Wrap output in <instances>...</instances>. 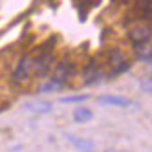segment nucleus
Returning a JSON list of instances; mask_svg holds the SVG:
<instances>
[{
	"instance_id": "obj_1",
	"label": "nucleus",
	"mask_w": 152,
	"mask_h": 152,
	"mask_svg": "<svg viewBox=\"0 0 152 152\" xmlns=\"http://www.w3.org/2000/svg\"><path fill=\"white\" fill-rule=\"evenodd\" d=\"M31 72H33V57L31 55H22L18 59L13 73H11V79L15 83H26L31 77Z\"/></svg>"
},
{
	"instance_id": "obj_2",
	"label": "nucleus",
	"mask_w": 152,
	"mask_h": 152,
	"mask_svg": "<svg viewBox=\"0 0 152 152\" xmlns=\"http://www.w3.org/2000/svg\"><path fill=\"white\" fill-rule=\"evenodd\" d=\"M128 40L132 42V46H136V48L147 46L150 42V28H145V26L132 28L128 31Z\"/></svg>"
},
{
	"instance_id": "obj_3",
	"label": "nucleus",
	"mask_w": 152,
	"mask_h": 152,
	"mask_svg": "<svg viewBox=\"0 0 152 152\" xmlns=\"http://www.w3.org/2000/svg\"><path fill=\"white\" fill-rule=\"evenodd\" d=\"M103 79H106V73L103 72V68L97 62H90L83 72L84 84H95V83H101Z\"/></svg>"
},
{
	"instance_id": "obj_4",
	"label": "nucleus",
	"mask_w": 152,
	"mask_h": 152,
	"mask_svg": "<svg viewBox=\"0 0 152 152\" xmlns=\"http://www.w3.org/2000/svg\"><path fill=\"white\" fill-rule=\"evenodd\" d=\"M51 62H53L51 53H40V55L33 57V73L39 77H44L51 70Z\"/></svg>"
},
{
	"instance_id": "obj_5",
	"label": "nucleus",
	"mask_w": 152,
	"mask_h": 152,
	"mask_svg": "<svg viewBox=\"0 0 152 152\" xmlns=\"http://www.w3.org/2000/svg\"><path fill=\"white\" fill-rule=\"evenodd\" d=\"M75 70H77V68H75V62H72V61H68V59H64V61H61V62L57 64L55 75H53V77L66 84L68 79H72L73 75H75Z\"/></svg>"
},
{
	"instance_id": "obj_6",
	"label": "nucleus",
	"mask_w": 152,
	"mask_h": 152,
	"mask_svg": "<svg viewBox=\"0 0 152 152\" xmlns=\"http://www.w3.org/2000/svg\"><path fill=\"white\" fill-rule=\"evenodd\" d=\"M101 104H110V106H119V108H130L134 106V101H130L128 97L123 95H114V94H103L99 95Z\"/></svg>"
},
{
	"instance_id": "obj_7",
	"label": "nucleus",
	"mask_w": 152,
	"mask_h": 152,
	"mask_svg": "<svg viewBox=\"0 0 152 152\" xmlns=\"http://www.w3.org/2000/svg\"><path fill=\"white\" fill-rule=\"evenodd\" d=\"M22 110L31 112V114H46L51 110V103L50 101H28L22 104Z\"/></svg>"
},
{
	"instance_id": "obj_8",
	"label": "nucleus",
	"mask_w": 152,
	"mask_h": 152,
	"mask_svg": "<svg viewBox=\"0 0 152 152\" xmlns=\"http://www.w3.org/2000/svg\"><path fill=\"white\" fill-rule=\"evenodd\" d=\"M123 62H126V57H125V53L119 48H112V50L106 51V64L110 66V70L121 66Z\"/></svg>"
},
{
	"instance_id": "obj_9",
	"label": "nucleus",
	"mask_w": 152,
	"mask_h": 152,
	"mask_svg": "<svg viewBox=\"0 0 152 152\" xmlns=\"http://www.w3.org/2000/svg\"><path fill=\"white\" fill-rule=\"evenodd\" d=\"M66 139L81 152H92V148H94V143L90 139H84V137H79V136H72V134H66Z\"/></svg>"
},
{
	"instance_id": "obj_10",
	"label": "nucleus",
	"mask_w": 152,
	"mask_h": 152,
	"mask_svg": "<svg viewBox=\"0 0 152 152\" xmlns=\"http://www.w3.org/2000/svg\"><path fill=\"white\" fill-rule=\"evenodd\" d=\"M99 2H101V0H73V4L77 6V11H79L81 22H84V20H86V13H88L92 7H95Z\"/></svg>"
},
{
	"instance_id": "obj_11",
	"label": "nucleus",
	"mask_w": 152,
	"mask_h": 152,
	"mask_svg": "<svg viewBox=\"0 0 152 152\" xmlns=\"http://www.w3.org/2000/svg\"><path fill=\"white\" fill-rule=\"evenodd\" d=\"M134 2H136L137 18L148 20V18H150V9H152V0H134Z\"/></svg>"
},
{
	"instance_id": "obj_12",
	"label": "nucleus",
	"mask_w": 152,
	"mask_h": 152,
	"mask_svg": "<svg viewBox=\"0 0 152 152\" xmlns=\"http://www.w3.org/2000/svg\"><path fill=\"white\" fill-rule=\"evenodd\" d=\"M64 86V83H61L59 79H55V77H51L50 81H46L44 84H40V88L37 90L39 94H50V92H57V90H61Z\"/></svg>"
},
{
	"instance_id": "obj_13",
	"label": "nucleus",
	"mask_w": 152,
	"mask_h": 152,
	"mask_svg": "<svg viewBox=\"0 0 152 152\" xmlns=\"http://www.w3.org/2000/svg\"><path fill=\"white\" fill-rule=\"evenodd\" d=\"M92 117H94L92 110H90V108H86V106L75 108V112H73V121L75 123H88Z\"/></svg>"
},
{
	"instance_id": "obj_14",
	"label": "nucleus",
	"mask_w": 152,
	"mask_h": 152,
	"mask_svg": "<svg viewBox=\"0 0 152 152\" xmlns=\"http://www.w3.org/2000/svg\"><path fill=\"white\" fill-rule=\"evenodd\" d=\"M90 95L88 94H75V95H66V97H61L59 103L62 104H70V103H83V101H88Z\"/></svg>"
},
{
	"instance_id": "obj_15",
	"label": "nucleus",
	"mask_w": 152,
	"mask_h": 152,
	"mask_svg": "<svg viewBox=\"0 0 152 152\" xmlns=\"http://www.w3.org/2000/svg\"><path fill=\"white\" fill-rule=\"evenodd\" d=\"M137 57H139L141 61H145V62L150 64V50H148V51H143V53H137Z\"/></svg>"
},
{
	"instance_id": "obj_16",
	"label": "nucleus",
	"mask_w": 152,
	"mask_h": 152,
	"mask_svg": "<svg viewBox=\"0 0 152 152\" xmlns=\"http://www.w3.org/2000/svg\"><path fill=\"white\" fill-rule=\"evenodd\" d=\"M141 86H143V92L150 94V77H148V79H143V81H141Z\"/></svg>"
},
{
	"instance_id": "obj_17",
	"label": "nucleus",
	"mask_w": 152,
	"mask_h": 152,
	"mask_svg": "<svg viewBox=\"0 0 152 152\" xmlns=\"http://www.w3.org/2000/svg\"><path fill=\"white\" fill-rule=\"evenodd\" d=\"M46 4H48L51 9H57V6L61 4V0H46Z\"/></svg>"
}]
</instances>
